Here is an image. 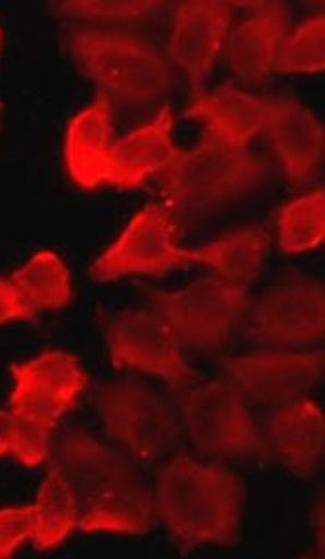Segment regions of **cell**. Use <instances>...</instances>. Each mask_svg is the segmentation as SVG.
<instances>
[{
    "mask_svg": "<svg viewBox=\"0 0 325 559\" xmlns=\"http://www.w3.org/2000/svg\"><path fill=\"white\" fill-rule=\"evenodd\" d=\"M72 491L85 533L143 535L155 525V496L136 467L83 431L61 437L51 465Z\"/></svg>",
    "mask_w": 325,
    "mask_h": 559,
    "instance_id": "1",
    "label": "cell"
},
{
    "mask_svg": "<svg viewBox=\"0 0 325 559\" xmlns=\"http://www.w3.org/2000/svg\"><path fill=\"white\" fill-rule=\"evenodd\" d=\"M246 488L218 465L179 454L158 475L156 514L181 545H231L241 535Z\"/></svg>",
    "mask_w": 325,
    "mask_h": 559,
    "instance_id": "2",
    "label": "cell"
},
{
    "mask_svg": "<svg viewBox=\"0 0 325 559\" xmlns=\"http://www.w3.org/2000/svg\"><path fill=\"white\" fill-rule=\"evenodd\" d=\"M14 392L10 415L14 423L15 457L25 467H38L48 457L49 439L62 415L85 386V373L75 356L51 350L12 369Z\"/></svg>",
    "mask_w": 325,
    "mask_h": 559,
    "instance_id": "3",
    "label": "cell"
},
{
    "mask_svg": "<svg viewBox=\"0 0 325 559\" xmlns=\"http://www.w3.org/2000/svg\"><path fill=\"white\" fill-rule=\"evenodd\" d=\"M269 164L246 147L205 134L202 144L179 151L164 170L162 192L184 213H210L246 199L264 183Z\"/></svg>",
    "mask_w": 325,
    "mask_h": 559,
    "instance_id": "4",
    "label": "cell"
},
{
    "mask_svg": "<svg viewBox=\"0 0 325 559\" xmlns=\"http://www.w3.org/2000/svg\"><path fill=\"white\" fill-rule=\"evenodd\" d=\"M69 48L109 100L145 106L170 91L166 57L142 36L80 28L69 36Z\"/></svg>",
    "mask_w": 325,
    "mask_h": 559,
    "instance_id": "5",
    "label": "cell"
},
{
    "mask_svg": "<svg viewBox=\"0 0 325 559\" xmlns=\"http://www.w3.org/2000/svg\"><path fill=\"white\" fill-rule=\"evenodd\" d=\"M153 309L181 347L210 350L228 342L249 313V288L207 277L156 294Z\"/></svg>",
    "mask_w": 325,
    "mask_h": 559,
    "instance_id": "6",
    "label": "cell"
},
{
    "mask_svg": "<svg viewBox=\"0 0 325 559\" xmlns=\"http://www.w3.org/2000/svg\"><path fill=\"white\" fill-rule=\"evenodd\" d=\"M96 411L109 436L140 462L162 456L181 431V418L170 403L130 382L100 390Z\"/></svg>",
    "mask_w": 325,
    "mask_h": 559,
    "instance_id": "7",
    "label": "cell"
},
{
    "mask_svg": "<svg viewBox=\"0 0 325 559\" xmlns=\"http://www.w3.org/2000/svg\"><path fill=\"white\" fill-rule=\"evenodd\" d=\"M183 426L192 443L207 454L254 456L267 447L243 394L222 382H210L190 392L183 407Z\"/></svg>",
    "mask_w": 325,
    "mask_h": 559,
    "instance_id": "8",
    "label": "cell"
},
{
    "mask_svg": "<svg viewBox=\"0 0 325 559\" xmlns=\"http://www.w3.org/2000/svg\"><path fill=\"white\" fill-rule=\"evenodd\" d=\"M190 264H194L190 249L177 246L168 213L149 205L98 257L91 273L98 281H116L129 275H160Z\"/></svg>",
    "mask_w": 325,
    "mask_h": 559,
    "instance_id": "9",
    "label": "cell"
},
{
    "mask_svg": "<svg viewBox=\"0 0 325 559\" xmlns=\"http://www.w3.org/2000/svg\"><path fill=\"white\" fill-rule=\"evenodd\" d=\"M108 347L111 361L122 368H134L176 384H189L196 379L183 347L155 313L119 314L109 324Z\"/></svg>",
    "mask_w": 325,
    "mask_h": 559,
    "instance_id": "10",
    "label": "cell"
},
{
    "mask_svg": "<svg viewBox=\"0 0 325 559\" xmlns=\"http://www.w3.org/2000/svg\"><path fill=\"white\" fill-rule=\"evenodd\" d=\"M226 371L243 396L288 402L305 396L324 376V353L273 348L226 361Z\"/></svg>",
    "mask_w": 325,
    "mask_h": 559,
    "instance_id": "11",
    "label": "cell"
},
{
    "mask_svg": "<svg viewBox=\"0 0 325 559\" xmlns=\"http://www.w3.org/2000/svg\"><path fill=\"white\" fill-rule=\"evenodd\" d=\"M324 330V287L314 281L273 288L251 311V334L273 345L322 342Z\"/></svg>",
    "mask_w": 325,
    "mask_h": 559,
    "instance_id": "12",
    "label": "cell"
},
{
    "mask_svg": "<svg viewBox=\"0 0 325 559\" xmlns=\"http://www.w3.org/2000/svg\"><path fill=\"white\" fill-rule=\"evenodd\" d=\"M233 17V4L218 0H200L179 4L171 33V61L189 74L194 90L209 78L222 49Z\"/></svg>",
    "mask_w": 325,
    "mask_h": 559,
    "instance_id": "13",
    "label": "cell"
},
{
    "mask_svg": "<svg viewBox=\"0 0 325 559\" xmlns=\"http://www.w3.org/2000/svg\"><path fill=\"white\" fill-rule=\"evenodd\" d=\"M264 132L291 183H303L324 160V127L311 109L291 98H265Z\"/></svg>",
    "mask_w": 325,
    "mask_h": 559,
    "instance_id": "14",
    "label": "cell"
},
{
    "mask_svg": "<svg viewBox=\"0 0 325 559\" xmlns=\"http://www.w3.org/2000/svg\"><path fill=\"white\" fill-rule=\"evenodd\" d=\"M171 129V108L164 106L153 121L111 144L104 183L127 191L142 185L158 171L168 170L179 155V150L173 145Z\"/></svg>",
    "mask_w": 325,
    "mask_h": 559,
    "instance_id": "15",
    "label": "cell"
},
{
    "mask_svg": "<svg viewBox=\"0 0 325 559\" xmlns=\"http://www.w3.org/2000/svg\"><path fill=\"white\" fill-rule=\"evenodd\" d=\"M288 17L278 4L267 2L264 10L243 21L226 36V61L246 82H260L275 72L280 44L285 40Z\"/></svg>",
    "mask_w": 325,
    "mask_h": 559,
    "instance_id": "16",
    "label": "cell"
},
{
    "mask_svg": "<svg viewBox=\"0 0 325 559\" xmlns=\"http://www.w3.org/2000/svg\"><path fill=\"white\" fill-rule=\"evenodd\" d=\"M324 431V413L305 397L288 400L269 424L273 449L282 464L301 477L311 475L322 465Z\"/></svg>",
    "mask_w": 325,
    "mask_h": 559,
    "instance_id": "17",
    "label": "cell"
},
{
    "mask_svg": "<svg viewBox=\"0 0 325 559\" xmlns=\"http://www.w3.org/2000/svg\"><path fill=\"white\" fill-rule=\"evenodd\" d=\"M111 100L100 95L70 121L64 158L70 178L83 189L104 183L111 147Z\"/></svg>",
    "mask_w": 325,
    "mask_h": 559,
    "instance_id": "18",
    "label": "cell"
},
{
    "mask_svg": "<svg viewBox=\"0 0 325 559\" xmlns=\"http://www.w3.org/2000/svg\"><path fill=\"white\" fill-rule=\"evenodd\" d=\"M189 116L204 119L209 136L217 138L224 144L244 147L252 138L264 132L267 106L265 98L224 85L207 95L197 96L189 109Z\"/></svg>",
    "mask_w": 325,
    "mask_h": 559,
    "instance_id": "19",
    "label": "cell"
},
{
    "mask_svg": "<svg viewBox=\"0 0 325 559\" xmlns=\"http://www.w3.org/2000/svg\"><path fill=\"white\" fill-rule=\"evenodd\" d=\"M267 253L269 238L257 226L224 234L222 238L190 251L194 262L209 266L220 280L244 288L251 287L264 270Z\"/></svg>",
    "mask_w": 325,
    "mask_h": 559,
    "instance_id": "20",
    "label": "cell"
},
{
    "mask_svg": "<svg viewBox=\"0 0 325 559\" xmlns=\"http://www.w3.org/2000/svg\"><path fill=\"white\" fill-rule=\"evenodd\" d=\"M80 524V512L72 491L59 475L49 467L48 477L41 483L35 503V532L33 543L38 550H51L69 539Z\"/></svg>",
    "mask_w": 325,
    "mask_h": 559,
    "instance_id": "21",
    "label": "cell"
},
{
    "mask_svg": "<svg viewBox=\"0 0 325 559\" xmlns=\"http://www.w3.org/2000/svg\"><path fill=\"white\" fill-rule=\"evenodd\" d=\"M10 281L36 309L57 311L72 298L69 267L53 251L35 254Z\"/></svg>",
    "mask_w": 325,
    "mask_h": 559,
    "instance_id": "22",
    "label": "cell"
},
{
    "mask_svg": "<svg viewBox=\"0 0 325 559\" xmlns=\"http://www.w3.org/2000/svg\"><path fill=\"white\" fill-rule=\"evenodd\" d=\"M325 238V194H305L286 205L278 215V246L286 254L309 253Z\"/></svg>",
    "mask_w": 325,
    "mask_h": 559,
    "instance_id": "23",
    "label": "cell"
},
{
    "mask_svg": "<svg viewBox=\"0 0 325 559\" xmlns=\"http://www.w3.org/2000/svg\"><path fill=\"white\" fill-rule=\"evenodd\" d=\"M325 69V17L312 15L285 36L277 55L278 74H320Z\"/></svg>",
    "mask_w": 325,
    "mask_h": 559,
    "instance_id": "24",
    "label": "cell"
},
{
    "mask_svg": "<svg viewBox=\"0 0 325 559\" xmlns=\"http://www.w3.org/2000/svg\"><path fill=\"white\" fill-rule=\"evenodd\" d=\"M62 14L72 15L75 20L95 21H134L145 20L156 12V2H62Z\"/></svg>",
    "mask_w": 325,
    "mask_h": 559,
    "instance_id": "25",
    "label": "cell"
},
{
    "mask_svg": "<svg viewBox=\"0 0 325 559\" xmlns=\"http://www.w3.org/2000/svg\"><path fill=\"white\" fill-rule=\"evenodd\" d=\"M35 532V506L0 511V559L12 558Z\"/></svg>",
    "mask_w": 325,
    "mask_h": 559,
    "instance_id": "26",
    "label": "cell"
},
{
    "mask_svg": "<svg viewBox=\"0 0 325 559\" xmlns=\"http://www.w3.org/2000/svg\"><path fill=\"white\" fill-rule=\"evenodd\" d=\"M38 314L31 301L10 280L0 277V326L10 321H31Z\"/></svg>",
    "mask_w": 325,
    "mask_h": 559,
    "instance_id": "27",
    "label": "cell"
},
{
    "mask_svg": "<svg viewBox=\"0 0 325 559\" xmlns=\"http://www.w3.org/2000/svg\"><path fill=\"white\" fill-rule=\"evenodd\" d=\"M14 451V423L10 411H0V456Z\"/></svg>",
    "mask_w": 325,
    "mask_h": 559,
    "instance_id": "28",
    "label": "cell"
},
{
    "mask_svg": "<svg viewBox=\"0 0 325 559\" xmlns=\"http://www.w3.org/2000/svg\"><path fill=\"white\" fill-rule=\"evenodd\" d=\"M0 40H2V33H0Z\"/></svg>",
    "mask_w": 325,
    "mask_h": 559,
    "instance_id": "29",
    "label": "cell"
},
{
    "mask_svg": "<svg viewBox=\"0 0 325 559\" xmlns=\"http://www.w3.org/2000/svg\"><path fill=\"white\" fill-rule=\"evenodd\" d=\"M0 111H2V106H0Z\"/></svg>",
    "mask_w": 325,
    "mask_h": 559,
    "instance_id": "30",
    "label": "cell"
}]
</instances>
